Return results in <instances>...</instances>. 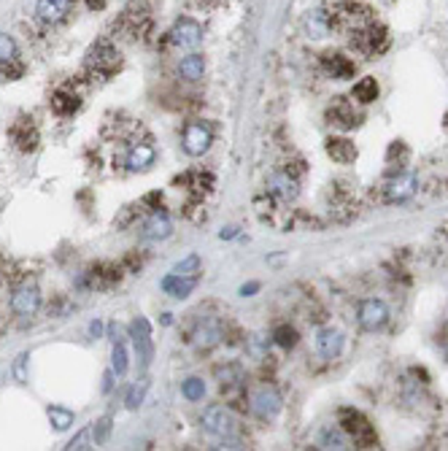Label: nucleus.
Instances as JSON below:
<instances>
[{
	"label": "nucleus",
	"mask_w": 448,
	"mask_h": 451,
	"mask_svg": "<svg viewBox=\"0 0 448 451\" xmlns=\"http://www.w3.org/2000/svg\"><path fill=\"white\" fill-rule=\"evenodd\" d=\"M341 424H343V433L351 435L354 443H357L360 449H373V446H378V438H376L373 424H370L360 411L343 408V411H341Z\"/></svg>",
	"instance_id": "f257e3e1"
},
{
	"label": "nucleus",
	"mask_w": 448,
	"mask_h": 451,
	"mask_svg": "<svg viewBox=\"0 0 448 451\" xmlns=\"http://www.w3.org/2000/svg\"><path fill=\"white\" fill-rule=\"evenodd\" d=\"M351 44L362 54H367V57H376V54L389 49V33H386V27L370 22V25H364L362 30L351 33Z\"/></svg>",
	"instance_id": "f03ea898"
},
{
	"label": "nucleus",
	"mask_w": 448,
	"mask_h": 451,
	"mask_svg": "<svg viewBox=\"0 0 448 451\" xmlns=\"http://www.w3.org/2000/svg\"><path fill=\"white\" fill-rule=\"evenodd\" d=\"M251 411L262 421H273L281 411V395L273 384H262L257 392L251 395Z\"/></svg>",
	"instance_id": "7ed1b4c3"
},
{
	"label": "nucleus",
	"mask_w": 448,
	"mask_h": 451,
	"mask_svg": "<svg viewBox=\"0 0 448 451\" xmlns=\"http://www.w3.org/2000/svg\"><path fill=\"white\" fill-rule=\"evenodd\" d=\"M203 427H206L211 435L227 440L230 435L235 433V417H232L224 405H208L206 411H203Z\"/></svg>",
	"instance_id": "20e7f679"
},
{
	"label": "nucleus",
	"mask_w": 448,
	"mask_h": 451,
	"mask_svg": "<svg viewBox=\"0 0 448 451\" xmlns=\"http://www.w3.org/2000/svg\"><path fill=\"white\" fill-rule=\"evenodd\" d=\"M416 187H419V178L416 174H397L395 178H389L386 181V187H383V203H405V200H411L414 197Z\"/></svg>",
	"instance_id": "39448f33"
},
{
	"label": "nucleus",
	"mask_w": 448,
	"mask_h": 451,
	"mask_svg": "<svg viewBox=\"0 0 448 451\" xmlns=\"http://www.w3.org/2000/svg\"><path fill=\"white\" fill-rule=\"evenodd\" d=\"M357 322H360L362 330L376 332L389 322V308L381 300H362L360 308H357Z\"/></svg>",
	"instance_id": "423d86ee"
},
{
	"label": "nucleus",
	"mask_w": 448,
	"mask_h": 451,
	"mask_svg": "<svg viewBox=\"0 0 448 451\" xmlns=\"http://www.w3.org/2000/svg\"><path fill=\"white\" fill-rule=\"evenodd\" d=\"M208 146H211V130L203 122H190L184 127V152L192 157H200L208 152Z\"/></svg>",
	"instance_id": "0eeeda50"
},
{
	"label": "nucleus",
	"mask_w": 448,
	"mask_h": 451,
	"mask_svg": "<svg viewBox=\"0 0 448 451\" xmlns=\"http://www.w3.org/2000/svg\"><path fill=\"white\" fill-rule=\"evenodd\" d=\"M130 338H133V344H136L140 365L146 367V365L152 362V327H149V322H146L143 316H138V319L130 325Z\"/></svg>",
	"instance_id": "6e6552de"
},
{
	"label": "nucleus",
	"mask_w": 448,
	"mask_h": 451,
	"mask_svg": "<svg viewBox=\"0 0 448 451\" xmlns=\"http://www.w3.org/2000/svg\"><path fill=\"white\" fill-rule=\"evenodd\" d=\"M171 41L176 46H184V49H192L203 41V30L195 19H178L176 27L171 30Z\"/></svg>",
	"instance_id": "1a4fd4ad"
},
{
	"label": "nucleus",
	"mask_w": 448,
	"mask_h": 451,
	"mask_svg": "<svg viewBox=\"0 0 448 451\" xmlns=\"http://www.w3.org/2000/svg\"><path fill=\"white\" fill-rule=\"evenodd\" d=\"M41 308V292L35 287H22L11 297V311L17 316H33Z\"/></svg>",
	"instance_id": "9d476101"
},
{
	"label": "nucleus",
	"mask_w": 448,
	"mask_h": 451,
	"mask_svg": "<svg viewBox=\"0 0 448 451\" xmlns=\"http://www.w3.org/2000/svg\"><path fill=\"white\" fill-rule=\"evenodd\" d=\"M327 119L329 124H335L338 130H351L357 124V114H354V105L348 103L345 98L332 100V105L327 108Z\"/></svg>",
	"instance_id": "9b49d317"
},
{
	"label": "nucleus",
	"mask_w": 448,
	"mask_h": 451,
	"mask_svg": "<svg viewBox=\"0 0 448 451\" xmlns=\"http://www.w3.org/2000/svg\"><path fill=\"white\" fill-rule=\"evenodd\" d=\"M268 192L273 195V197H278V200H294L297 197V178H292L289 174H273L270 178H268Z\"/></svg>",
	"instance_id": "f8f14e48"
},
{
	"label": "nucleus",
	"mask_w": 448,
	"mask_h": 451,
	"mask_svg": "<svg viewBox=\"0 0 448 451\" xmlns=\"http://www.w3.org/2000/svg\"><path fill=\"white\" fill-rule=\"evenodd\" d=\"M322 63H324V68L327 73H332V79H351L354 76V60H348L345 54H338V52H327L322 57Z\"/></svg>",
	"instance_id": "ddd939ff"
},
{
	"label": "nucleus",
	"mask_w": 448,
	"mask_h": 451,
	"mask_svg": "<svg viewBox=\"0 0 448 451\" xmlns=\"http://www.w3.org/2000/svg\"><path fill=\"white\" fill-rule=\"evenodd\" d=\"M173 233V225L171 219H168V214H152L146 222H143V238H149V241H162V238H168Z\"/></svg>",
	"instance_id": "4468645a"
},
{
	"label": "nucleus",
	"mask_w": 448,
	"mask_h": 451,
	"mask_svg": "<svg viewBox=\"0 0 448 451\" xmlns=\"http://www.w3.org/2000/svg\"><path fill=\"white\" fill-rule=\"evenodd\" d=\"M89 65L108 76V73H114V70L119 68V52L111 49V46H98L95 52L89 54Z\"/></svg>",
	"instance_id": "2eb2a0df"
},
{
	"label": "nucleus",
	"mask_w": 448,
	"mask_h": 451,
	"mask_svg": "<svg viewBox=\"0 0 448 451\" xmlns=\"http://www.w3.org/2000/svg\"><path fill=\"white\" fill-rule=\"evenodd\" d=\"M327 155L332 157V162L338 165H351L357 159V146L348 138H329L327 140Z\"/></svg>",
	"instance_id": "dca6fc26"
},
{
	"label": "nucleus",
	"mask_w": 448,
	"mask_h": 451,
	"mask_svg": "<svg viewBox=\"0 0 448 451\" xmlns=\"http://www.w3.org/2000/svg\"><path fill=\"white\" fill-rule=\"evenodd\" d=\"M316 348H319L322 357L335 360V357H341V351H343V335L338 330H322L319 338H316Z\"/></svg>",
	"instance_id": "f3484780"
},
{
	"label": "nucleus",
	"mask_w": 448,
	"mask_h": 451,
	"mask_svg": "<svg viewBox=\"0 0 448 451\" xmlns=\"http://www.w3.org/2000/svg\"><path fill=\"white\" fill-rule=\"evenodd\" d=\"M195 287H197V278L195 276H178V273H171V276L162 278V289H165L168 295L178 297V300L190 297V292Z\"/></svg>",
	"instance_id": "a211bd4d"
},
{
	"label": "nucleus",
	"mask_w": 448,
	"mask_h": 451,
	"mask_svg": "<svg viewBox=\"0 0 448 451\" xmlns=\"http://www.w3.org/2000/svg\"><path fill=\"white\" fill-rule=\"evenodd\" d=\"M222 338H224L222 325H219L216 319H206V322L197 327V332H195V344L200 348H213Z\"/></svg>",
	"instance_id": "6ab92c4d"
},
{
	"label": "nucleus",
	"mask_w": 448,
	"mask_h": 451,
	"mask_svg": "<svg viewBox=\"0 0 448 451\" xmlns=\"http://www.w3.org/2000/svg\"><path fill=\"white\" fill-rule=\"evenodd\" d=\"M303 27H305L308 38H324L332 30V17H329L327 11H310Z\"/></svg>",
	"instance_id": "aec40b11"
},
{
	"label": "nucleus",
	"mask_w": 448,
	"mask_h": 451,
	"mask_svg": "<svg viewBox=\"0 0 448 451\" xmlns=\"http://www.w3.org/2000/svg\"><path fill=\"white\" fill-rule=\"evenodd\" d=\"M154 149L149 146V143H138V146H133L130 152H127V168L130 171H143V168H149L152 162H154Z\"/></svg>",
	"instance_id": "412c9836"
},
{
	"label": "nucleus",
	"mask_w": 448,
	"mask_h": 451,
	"mask_svg": "<svg viewBox=\"0 0 448 451\" xmlns=\"http://www.w3.org/2000/svg\"><path fill=\"white\" fill-rule=\"evenodd\" d=\"M203 73H206V60H203V54H190V57H184L181 65H178V76L187 79V81L203 79Z\"/></svg>",
	"instance_id": "4be33fe9"
},
{
	"label": "nucleus",
	"mask_w": 448,
	"mask_h": 451,
	"mask_svg": "<svg viewBox=\"0 0 448 451\" xmlns=\"http://www.w3.org/2000/svg\"><path fill=\"white\" fill-rule=\"evenodd\" d=\"M351 98L362 105L373 103V100L378 98V81L370 79V76H367V79H360V81L354 84V89H351Z\"/></svg>",
	"instance_id": "5701e85b"
},
{
	"label": "nucleus",
	"mask_w": 448,
	"mask_h": 451,
	"mask_svg": "<svg viewBox=\"0 0 448 451\" xmlns=\"http://www.w3.org/2000/svg\"><path fill=\"white\" fill-rule=\"evenodd\" d=\"M213 376L222 386H232V384L243 381V365L241 362H224L213 367Z\"/></svg>",
	"instance_id": "b1692460"
},
{
	"label": "nucleus",
	"mask_w": 448,
	"mask_h": 451,
	"mask_svg": "<svg viewBox=\"0 0 448 451\" xmlns=\"http://www.w3.org/2000/svg\"><path fill=\"white\" fill-rule=\"evenodd\" d=\"M46 417H49V424H52L57 433H65L70 424H73V411L62 408V405H49L46 408Z\"/></svg>",
	"instance_id": "393cba45"
},
{
	"label": "nucleus",
	"mask_w": 448,
	"mask_h": 451,
	"mask_svg": "<svg viewBox=\"0 0 448 451\" xmlns=\"http://www.w3.org/2000/svg\"><path fill=\"white\" fill-rule=\"evenodd\" d=\"M35 14L44 22H60L62 19V3L60 0H38Z\"/></svg>",
	"instance_id": "a878e982"
},
{
	"label": "nucleus",
	"mask_w": 448,
	"mask_h": 451,
	"mask_svg": "<svg viewBox=\"0 0 448 451\" xmlns=\"http://www.w3.org/2000/svg\"><path fill=\"white\" fill-rule=\"evenodd\" d=\"M146 392H149V379H140V381H136L130 389H127V398H124V405L130 408V411H136L140 403H143V398H146Z\"/></svg>",
	"instance_id": "bb28decb"
},
{
	"label": "nucleus",
	"mask_w": 448,
	"mask_h": 451,
	"mask_svg": "<svg viewBox=\"0 0 448 451\" xmlns=\"http://www.w3.org/2000/svg\"><path fill=\"white\" fill-rule=\"evenodd\" d=\"M52 108L57 111V114H73L76 108H79V98L76 95H70V92H57L52 98Z\"/></svg>",
	"instance_id": "cd10ccee"
},
{
	"label": "nucleus",
	"mask_w": 448,
	"mask_h": 451,
	"mask_svg": "<svg viewBox=\"0 0 448 451\" xmlns=\"http://www.w3.org/2000/svg\"><path fill=\"white\" fill-rule=\"evenodd\" d=\"M181 395L187 400H192V403L203 400V395H206V384H203V379H187V381L181 384Z\"/></svg>",
	"instance_id": "c85d7f7f"
},
{
	"label": "nucleus",
	"mask_w": 448,
	"mask_h": 451,
	"mask_svg": "<svg viewBox=\"0 0 448 451\" xmlns=\"http://www.w3.org/2000/svg\"><path fill=\"white\" fill-rule=\"evenodd\" d=\"M273 341H276L281 348L297 346V330H294V327H289V325H281V327H276V330H273Z\"/></svg>",
	"instance_id": "c756f323"
},
{
	"label": "nucleus",
	"mask_w": 448,
	"mask_h": 451,
	"mask_svg": "<svg viewBox=\"0 0 448 451\" xmlns=\"http://www.w3.org/2000/svg\"><path fill=\"white\" fill-rule=\"evenodd\" d=\"M246 354L254 357V360H262L268 354V338L265 335H251L246 338Z\"/></svg>",
	"instance_id": "7c9ffc66"
},
{
	"label": "nucleus",
	"mask_w": 448,
	"mask_h": 451,
	"mask_svg": "<svg viewBox=\"0 0 448 451\" xmlns=\"http://www.w3.org/2000/svg\"><path fill=\"white\" fill-rule=\"evenodd\" d=\"M11 60H17V44H14L11 35L0 33V65L11 63Z\"/></svg>",
	"instance_id": "2f4dec72"
},
{
	"label": "nucleus",
	"mask_w": 448,
	"mask_h": 451,
	"mask_svg": "<svg viewBox=\"0 0 448 451\" xmlns=\"http://www.w3.org/2000/svg\"><path fill=\"white\" fill-rule=\"evenodd\" d=\"M395 159L397 165H405V162H408V146H405L402 140H395V143L389 146V152H386V162H389V165H395Z\"/></svg>",
	"instance_id": "473e14b6"
},
{
	"label": "nucleus",
	"mask_w": 448,
	"mask_h": 451,
	"mask_svg": "<svg viewBox=\"0 0 448 451\" xmlns=\"http://www.w3.org/2000/svg\"><path fill=\"white\" fill-rule=\"evenodd\" d=\"M111 370L117 373V376H124L127 373V351H124V346L121 344H114V354H111Z\"/></svg>",
	"instance_id": "72a5a7b5"
},
{
	"label": "nucleus",
	"mask_w": 448,
	"mask_h": 451,
	"mask_svg": "<svg viewBox=\"0 0 448 451\" xmlns=\"http://www.w3.org/2000/svg\"><path fill=\"white\" fill-rule=\"evenodd\" d=\"M27 362H30V354H27V351H22L17 360H14V365H11V376H14L19 384L27 381Z\"/></svg>",
	"instance_id": "f704fd0d"
},
{
	"label": "nucleus",
	"mask_w": 448,
	"mask_h": 451,
	"mask_svg": "<svg viewBox=\"0 0 448 451\" xmlns=\"http://www.w3.org/2000/svg\"><path fill=\"white\" fill-rule=\"evenodd\" d=\"M92 446H95V443H92V430H89V427H84V430L76 435V438L70 440L65 449H70V451H84V449H92Z\"/></svg>",
	"instance_id": "c9c22d12"
},
{
	"label": "nucleus",
	"mask_w": 448,
	"mask_h": 451,
	"mask_svg": "<svg viewBox=\"0 0 448 451\" xmlns=\"http://www.w3.org/2000/svg\"><path fill=\"white\" fill-rule=\"evenodd\" d=\"M322 446H324V449H345V438L338 433V430H324Z\"/></svg>",
	"instance_id": "e433bc0d"
},
{
	"label": "nucleus",
	"mask_w": 448,
	"mask_h": 451,
	"mask_svg": "<svg viewBox=\"0 0 448 451\" xmlns=\"http://www.w3.org/2000/svg\"><path fill=\"white\" fill-rule=\"evenodd\" d=\"M197 265H200L197 254H190L187 260L178 262V265L173 268V273H178V276H195V273H197Z\"/></svg>",
	"instance_id": "4c0bfd02"
},
{
	"label": "nucleus",
	"mask_w": 448,
	"mask_h": 451,
	"mask_svg": "<svg viewBox=\"0 0 448 451\" xmlns=\"http://www.w3.org/2000/svg\"><path fill=\"white\" fill-rule=\"evenodd\" d=\"M108 433H111V419L105 417V419H100V421L95 424V430H92V435H95V443H105Z\"/></svg>",
	"instance_id": "58836bf2"
},
{
	"label": "nucleus",
	"mask_w": 448,
	"mask_h": 451,
	"mask_svg": "<svg viewBox=\"0 0 448 451\" xmlns=\"http://www.w3.org/2000/svg\"><path fill=\"white\" fill-rule=\"evenodd\" d=\"M284 174H289L292 178H300V176L305 174V162H303V159H292V162L286 165V171H284Z\"/></svg>",
	"instance_id": "ea45409f"
},
{
	"label": "nucleus",
	"mask_w": 448,
	"mask_h": 451,
	"mask_svg": "<svg viewBox=\"0 0 448 451\" xmlns=\"http://www.w3.org/2000/svg\"><path fill=\"white\" fill-rule=\"evenodd\" d=\"M114 376H117L114 370H105L103 373V395H108V392L114 389Z\"/></svg>",
	"instance_id": "a19ab883"
},
{
	"label": "nucleus",
	"mask_w": 448,
	"mask_h": 451,
	"mask_svg": "<svg viewBox=\"0 0 448 451\" xmlns=\"http://www.w3.org/2000/svg\"><path fill=\"white\" fill-rule=\"evenodd\" d=\"M257 289H259V284H257V281H251V284H246V287H241V295H243V297H251L254 292H257Z\"/></svg>",
	"instance_id": "79ce46f5"
},
{
	"label": "nucleus",
	"mask_w": 448,
	"mask_h": 451,
	"mask_svg": "<svg viewBox=\"0 0 448 451\" xmlns=\"http://www.w3.org/2000/svg\"><path fill=\"white\" fill-rule=\"evenodd\" d=\"M89 335H92V338H100V335H103V325H100V322H92V325H89Z\"/></svg>",
	"instance_id": "37998d69"
},
{
	"label": "nucleus",
	"mask_w": 448,
	"mask_h": 451,
	"mask_svg": "<svg viewBox=\"0 0 448 451\" xmlns=\"http://www.w3.org/2000/svg\"><path fill=\"white\" fill-rule=\"evenodd\" d=\"M235 233H238V230H235V227H227V230H222V233H219V238H227V241H230V238H235Z\"/></svg>",
	"instance_id": "c03bdc74"
},
{
	"label": "nucleus",
	"mask_w": 448,
	"mask_h": 451,
	"mask_svg": "<svg viewBox=\"0 0 448 451\" xmlns=\"http://www.w3.org/2000/svg\"><path fill=\"white\" fill-rule=\"evenodd\" d=\"M86 6H89V8H103L105 0H86Z\"/></svg>",
	"instance_id": "a18cd8bd"
},
{
	"label": "nucleus",
	"mask_w": 448,
	"mask_h": 451,
	"mask_svg": "<svg viewBox=\"0 0 448 451\" xmlns=\"http://www.w3.org/2000/svg\"><path fill=\"white\" fill-rule=\"evenodd\" d=\"M446 130H448V114H446Z\"/></svg>",
	"instance_id": "49530a36"
},
{
	"label": "nucleus",
	"mask_w": 448,
	"mask_h": 451,
	"mask_svg": "<svg viewBox=\"0 0 448 451\" xmlns=\"http://www.w3.org/2000/svg\"><path fill=\"white\" fill-rule=\"evenodd\" d=\"M446 360H448V344H446Z\"/></svg>",
	"instance_id": "de8ad7c7"
}]
</instances>
